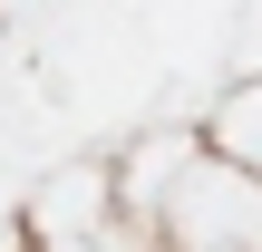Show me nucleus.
Listing matches in <instances>:
<instances>
[]
</instances>
